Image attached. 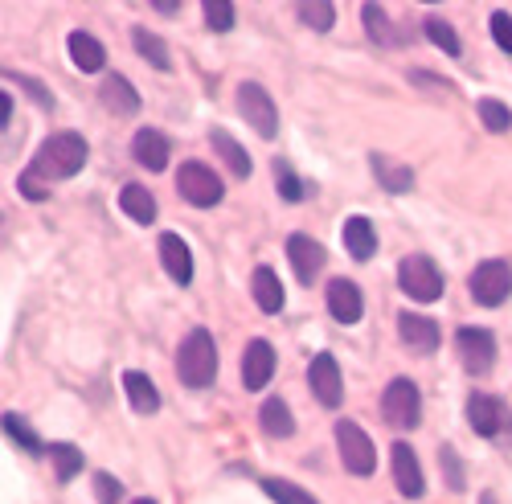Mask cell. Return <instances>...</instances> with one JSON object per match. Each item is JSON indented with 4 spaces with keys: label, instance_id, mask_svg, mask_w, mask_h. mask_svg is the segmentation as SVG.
I'll use <instances>...</instances> for the list:
<instances>
[{
    "label": "cell",
    "instance_id": "1",
    "mask_svg": "<svg viewBox=\"0 0 512 504\" xmlns=\"http://www.w3.org/2000/svg\"><path fill=\"white\" fill-rule=\"evenodd\" d=\"M87 156H91V148H87V140H82L78 132H58V136H50L46 144L37 148V156L29 160V168L17 177V189L29 201L50 197V185H41V181H66V177L82 173Z\"/></svg>",
    "mask_w": 512,
    "mask_h": 504
},
{
    "label": "cell",
    "instance_id": "2",
    "mask_svg": "<svg viewBox=\"0 0 512 504\" xmlns=\"http://www.w3.org/2000/svg\"><path fill=\"white\" fill-rule=\"evenodd\" d=\"M177 377L189 390H205L218 377V345H213L209 328H193L177 349Z\"/></svg>",
    "mask_w": 512,
    "mask_h": 504
},
{
    "label": "cell",
    "instance_id": "3",
    "mask_svg": "<svg viewBox=\"0 0 512 504\" xmlns=\"http://www.w3.org/2000/svg\"><path fill=\"white\" fill-rule=\"evenodd\" d=\"M398 287L414 304H435L447 291V279H443V271L431 255H406L398 263Z\"/></svg>",
    "mask_w": 512,
    "mask_h": 504
},
{
    "label": "cell",
    "instance_id": "4",
    "mask_svg": "<svg viewBox=\"0 0 512 504\" xmlns=\"http://www.w3.org/2000/svg\"><path fill=\"white\" fill-rule=\"evenodd\" d=\"M381 418L394 427V431H414L422 423V394L410 377H394L381 394Z\"/></svg>",
    "mask_w": 512,
    "mask_h": 504
},
{
    "label": "cell",
    "instance_id": "5",
    "mask_svg": "<svg viewBox=\"0 0 512 504\" xmlns=\"http://www.w3.org/2000/svg\"><path fill=\"white\" fill-rule=\"evenodd\" d=\"M177 193H181L189 205H197V209H213V205L226 197V185H222V177L213 173L209 164L185 160L181 173H177Z\"/></svg>",
    "mask_w": 512,
    "mask_h": 504
},
{
    "label": "cell",
    "instance_id": "6",
    "mask_svg": "<svg viewBox=\"0 0 512 504\" xmlns=\"http://www.w3.org/2000/svg\"><path fill=\"white\" fill-rule=\"evenodd\" d=\"M336 451H340V464H345L353 476H373V468H377V447H373V439L353 423V418H340V423H336Z\"/></svg>",
    "mask_w": 512,
    "mask_h": 504
},
{
    "label": "cell",
    "instance_id": "7",
    "mask_svg": "<svg viewBox=\"0 0 512 504\" xmlns=\"http://www.w3.org/2000/svg\"><path fill=\"white\" fill-rule=\"evenodd\" d=\"M238 111L246 115V123L263 140L279 136V111H275V99L267 95L263 82H242V87H238Z\"/></svg>",
    "mask_w": 512,
    "mask_h": 504
},
{
    "label": "cell",
    "instance_id": "8",
    "mask_svg": "<svg viewBox=\"0 0 512 504\" xmlns=\"http://www.w3.org/2000/svg\"><path fill=\"white\" fill-rule=\"evenodd\" d=\"M455 349H459V361L472 377H484L492 373L496 365V336L488 328H476V324H463L455 332Z\"/></svg>",
    "mask_w": 512,
    "mask_h": 504
},
{
    "label": "cell",
    "instance_id": "9",
    "mask_svg": "<svg viewBox=\"0 0 512 504\" xmlns=\"http://www.w3.org/2000/svg\"><path fill=\"white\" fill-rule=\"evenodd\" d=\"M472 300L484 304V308H500L508 296H512V267L504 259H488L472 271Z\"/></svg>",
    "mask_w": 512,
    "mask_h": 504
},
{
    "label": "cell",
    "instance_id": "10",
    "mask_svg": "<svg viewBox=\"0 0 512 504\" xmlns=\"http://www.w3.org/2000/svg\"><path fill=\"white\" fill-rule=\"evenodd\" d=\"M308 386L316 394V402L324 410H336L340 402H345V377H340V365L332 353H316L312 365H308Z\"/></svg>",
    "mask_w": 512,
    "mask_h": 504
},
{
    "label": "cell",
    "instance_id": "11",
    "mask_svg": "<svg viewBox=\"0 0 512 504\" xmlns=\"http://www.w3.org/2000/svg\"><path fill=\"white\" fill-rule=\"evenodd\" d=\"M467 427H472L476 435H484V439H496L512 427V414L496 394H472L467 398Z\"/></svg>",
    "mask_w": 512,
    "mask_h": 504
},
{
    "label": "cell",
    "instance_id": "12",
    "mask_svg": "<svg viewBox=\"0 0 512 504\" xmlns=\"http://www.w3.org/2000/svg\"><path fill=\"white\" fill-rule=\"evenodd\" d=\"M275 377V345L267 336H254L242 353V386L254 394V390H267V382Z\"/></svg>",
    "mask_w": 512,
    "mask_h": 504
},
{
    "label": "cell",
    "instance_id": "13",
    "mask_svg": "<svg viewBox=\"0 0 512 504\" xmlns=\"http://www.w3.org/2000/svg\"><path fill=\"white\" fill-rule=\"evenodd\" d=\"M324 259H328L324 246L312 234H291L287 238V263H291V271H295L300 283H312L324 271Z\"/></svg>",
    "mask_w": 512,
    "mask_h": 504
},
{
    "label": "cell",
    "instance_id": "14",
    "mask_svg": "<svg viewBox=\"0 0 512 504\" xmlns=\"http://www.w3.org/2000/svg\"><path fill=\"white\" fill-rule=\"evenodd\" d=\"M398 336L402 345L418 357H431L439 349V324L431 316H418V312H402L398 316Z\"/></svg>",
    "mask_w": 512,
    "mask_h": 504
},
{
    "label": "cell",
    "instance_id": "15",
    "mask_svg": "<svg viewBox=\"0 0 512 504\" xmlns=\"http://www.w3.org/2000/svg\"><path fill=\"white\" fill-rule=\"evenodd\" d=\"M324 300H328L332 320H340V324H357L365 316V296H361V287L353 279H332Z\"/></svg>",
    "mask_w": 512,
    "mask_h": 504
},
{
    "label": "cell",
    "instance_id": "16",
    "mask_svg": "<svg viewBox=\"0 0 512 504\" xmlns=\"http://www.w3.org/2000/svg\"><path fill=\"white\" fill-rule=\"evenodd\" d=\"M390 464H394V484L406 500H418L426 492V480H422V464H418V455L410 443H394L390 451Z\"/></svg>",
    "mask_w": 512,
    "mask_h": 504
},
{
    "label": "cell",
    "instance_id": "17",
    "mask_svg": "<svg viewBox=\"0 0 512 504\" xmlns=\"http://www.w3.org/2000/svg\"><path fill=\"white\" fill-rule=\"evenodd\" d=\"M160 263H164V271L173 283H181V287L193 283V250L181 234H173V230L160 234Z\"/></svg>",
    "mask_w": 512,
    "mask_h": 504
},
{
    "label": "cell",
    "instance_id": "18",
    "mask_svg": "<svg viewBox=\"0 0 512 504\" xmlns=\"http://www.w3.org/2000/svg\"><path fill=\"white\" fill-rule=\"evenodd\" d=\"M250 296H254V304H259L263 316H279L283 304H287V291H283V283H279V275H275L271 267H254V275H250Z\"/></svg>",
    "mask_w": 512,
    "mask_h": 504
},
{
    "label": "cell",
    "instance_id": "19",
    "mask_svg": "<svg viewBox=\"0 0 512 504\" xmlns=\"http://www.w3.org/2000/svg\"><path fill=\"white\" fill-rule=\"evenodd\" d=\"M99 99H103V107H107V111H115L119 119L140 115V95H136V87H132V82H127L123 74H107V78H103Z\"/></svg>",
    "mask_w": 512,
    "mask_h": 504
},
{
    "label": "cell",
    "instance_id": "20",
    "mask_svg": "<svg viewBox=\"0 0 512 504\" xmlns=\"http://www.w3.org/2000/svg\"><path fill=\"white\" fill-rule=\"evenodd\" d=\"M66 46H70V62H74L82 74H99V70L107 66V50H103V41H99V37H91L87 29H74Z\"/></svg>",
    "mask_w": 512,
    "mask_h": 504
},
{
    "label": "cell",
    "instance_id": "21",
    "mask_svg": "<svg viewBox=\"0 0 512 504\" xmlns=\"http://www.w3.org/2000/svg\"><path fill=\"white\" fill-rule=\"evenodd\" d=\"M132 156H136L140 168H148V173H164L168 168V140L156 128H140L132 136Z\"/></svg>",
    "mask_w": 512,
    "mask_h": 504
},
{
    "label": "cell",
    "instance_id": "22",
    "mask_svg": "<svg viewBox=\"0 0 512 504\" xmlns=\"http://www.w3.org/2000/svg\"><path fill=\"white\" fill-rule=\"evenodd\" d=\"M340 242H345V250H349L357 263H369V259L377 255V230H373V222L361 218V214L340 226Z\"/></svg>",
    "mask_w": 512,
    "mask_h": 504
},
{
    "label": "cell",
    "instance_id": "23",
    "mask_svg": "<svg viewBox=\"0 0 512 504\" xmlns=\"http://www.w3.org/2000/svg\"><path fill=\"white\" fill-rule=\"evenodd\" d=\"M369 168H373L377 185L386 189V193H406V189H414V168H410V164H394L390 156L373 152V156H369Z\"/></svg>",
    "mask_w": 512,
    "mask_h": 504
},
{
    "label": "cell",
    "instance_id": "24",
    "mask_svg": "<svg viewBox=\"0 0 512 504\" xmlns=\"http://www.w3.org/2000/svg\"><path fill=\"white\" fill-rule=\"evenodd\" d=\"M123 390H127V402H132L136 414H156V410H160V390L152 386L148 373L127 369V373H123Z\"/></svg>",
    "mask_w": 512,
    "mask_h": 504
},
{
    "label": "cell",
    "instance_id": "25",
    "mask_svg": "<svg viewBox=\"0 0 512 504\" xmlns=\"http://www.w3.org/2000/svg\"><path fill=\"white\" fill-rule=\"evenodd\" d=\"M119 209L132 222H140V226H152L156 222V197L144 185H123L119 189Z\"/></svg>",
    "mask_w": 512,
    "mask_h": 504
},
{
    "label": "cell",
    "instance_id": "26",
    "mask_svg": "<svg viewBox=\"0 0 512 504\" xmlns=\"http://www.w3.org/2000/svg\"><path fill=\"white\" fill-rule=\"evenodd\" d=\"M209 144H213V152H218L222 160H226V168L234 177H250V168H254V160L246 156V148L230 136V132H222V128H213L209 132Z\"/></svg>",
    "mask_w": 512,
    "mask_h": 504
},
{
    "label": "cell",
    "instance_id": "27",
    "mask_svg": "<svg viewBox=\"0 0 512 504\" xmlns=\"http://www.w3.org/2000/svg\"><path fill=\"white\" fill-rule=\"evenodd\" d=\"M132 46L140 50V58H144L148 66H156V70H173V54H168L164 37H156L152 29L136 25V29H132Z\"/></svg>",
    "mask_w": 512,
    "mask_h": 504
},
{
    "label": "cell",
    "instance_id": "28",
    "mask_svg": "<svg viewBox=\"0 0 512 504\" xmlns=\"http://www.w3.org/2000/svg\"><path fill=\"white\" fill-rule=\"evenodd\" d=\"M259 423H263V431H267L271 439H287V435H295V418H291V406H287L283 398H267V402H263Z\"/></svg>",
    "mask_w": 512,
    "mask_h": 504
},
{
    "label": "cell",
    "instance_id": "29",
    "mask_svg": "<svg viewBox=\"0 0 512 504\" xmlns=\"http://www.w3.org/2000/svg\"><path fill=\"white\" fill-rule=\"evenodd\" d=\"M361 21H365V33L377 41V46L381 50H386V46H398V33H394V25H390V17H386V9H381V5H361Z\"/></svg>",
    "mask_w": 512,
    "mask_h": 504
},
{
    "label": "cell",
    "instance_id": "30",
    "mask_svg": "<svg viewBox=\"0 0 512 504\" xmlns=\"http://www.w3.org/2000/svg\"><path fill=\"white\" fill-rule=\"evenodd\" d=\"M271 173H275V189H279V197L291 201V205H300V201L312 193V185H304V177H295V168H291L287 160H275V164H271Z\"/></svg>",
    "mask_w": 512,
    "mask_h": 504
},
{
    "label": "cell",
    "instance_id": "31",
    "mask_svg": "<svg viewBox=\"0 0 512 504\" xmlns=\"http://www.w3.org/2000/svg\"><path fill=\"white\" fill-rule=\"evenodd\" d=\"M422 33L431 37V46H439L447 58H459V54H463V41H459V33H455V29H451L443 17H426V21H422Z\"/></svg>",
    "mask_w": 512,
    "mask_h": 504
},
{
    "label": "cell",
    "instance_id": "32",
    "mask_svg": "<svg viewBox=\"0 0 512 504\" xmlns=\"http://www.w3.org/2000/svg\"><path fill=\"white\" fill-rule=\"evenodd\" d=\"M50 459H54V476L62 484H70L82 472V451L74 443H50Z\"/></svg>",
    "mask_w": 512,
    "mask_h": 504
},
{
    "label": "cell",
    "instance_id": "33",
    "mask_svg": "<svg viewBox=\"0 0 512 504\" xmlns=\"http://www.w3.org/2000/svg\"><path fill=\"white\" fill-rule=\"evenodd\" d=\"M263 492L275 500V504H320L312 492H304L300 484H287V480H275V476H267L263 480Z\"/></svg>",
    "mask_w": 512,
    "mask_h": 504
},
{
    "label": "cell",
    "instance_id": "34",
    "mask_svg": "<svg viewBox=\"0 0 512 504\" xmlns=\"http://www.w3.org/2000/svg\"><path fill=\"white\" fill-rule=\"evenodd\" d=\"M476 115H480V123L488 132H508L512 128V111H508V103H500V99H480L476 103Z\"/></svg>",
    "mask_w": 512,
    "mask_h": 504
},
{
    "label": "cell",
    "instance_id": "35",
    "mask_svg": "<svg viewBox=\"0 0 512 504\" xmlns=\"http://www.w3.org/2000/svg\"><path fill=\"white\" fill-rule=\"evenodd\" d=\"M201 13H205V25L213 33H230L234 29V5H230V0H205Z\"/></svg>",
    "mask_w": 512,
    "mask_h": 504
},
{
    "label": "cell",
    "instance_id": "36",
    "mask_svg": "<svg viewBox=\"0 0 512 504\" xmlns=\"http://www.w3.org/2000/svg\"><path fill=\"white\" fill-rule=\"evenodd\" d=\"M300 21L312 25V29H320V33H328V29L336 25V9L328 5V0H316V5H300Z\"/></svg>",
    "mask_w": 512,
    "mask_h": 504
},
{
    "label": "cell",
    "instance_id": "37",
    "mask_svg": "<svg viewBox=\"0 0 512 504\" xmlns=\"http://www.w3.org/2000/svg\"><path fill=\"white\" fill-rule=\"evenodd\" d=\"M439 464H443L447 488H451V492H463V488H467V480H463V464H459V455H455V447H451V443H443V447H439Z\"/></svg>",
    "mask_w": 512,
    "mask_h": 504
},
{
    "label": "cell",
    "instance_id": "38",
    "mask_svg": "<svg viewBox=\"0 0 512 504\" xmlns=\"http://www.w3.org/2000/svg\"><path fill=\"white\" fill-rule=\"evenodd\" d=\"M5 435H9V439H13L17 447H21V451H33V455L41 451V439H37V435H33V431H29L25 423H21V418H17L13 410L5 414Z\"/></svg>",
    "mask_w": 512,
    "mask_h": 504
},
{
    "label": "cell",
    "instance_id": "39",
    "mask_svg": "<svg viewBox=\"0 0 512 504\" xmlns=\"http://www.w3.org/2000/svg\"><path fill=\"white\" fill-rule=\"evenodd\" d=\"M488 25H492V41H496V46H500V50L512 58V17H508L504 9H496Z\"/></svg>",
    "mask_w": 512,
    "mask_h": 504
},
{
    "label": "cell",
    "instance_id": "40",
    "mask_svg": "<svg viewBox=\"0 0 512 504\" xmlns=\"http://www.w3.org/2000/svg\"><path fill=\"white\" fill-rule=\"evenodd\" d=\"M95 496H99V504H123V484L111 472H99L95 476Z\"/></svg>",
    "mask_w": 512,
    "mask_h": 504
},
{
    "label": "cell",
    "instance_id": "41",
    "mask_svg": "<svg viewBox=\"0 0 512 504\" xmlns=\"http://www.w3.org/2000/svg\"><path fill=\"white\" fill-rule=\"evenodd\" d=\"M17 82H21V87H25L29 95H33V103H37V107H46V111H54V95H50L46 87H41V82H37V78H29V74H17Z\"/></svg>",
    "mask_w": 512,
    "mask_h": 504
},
{
    "label": "cell",
    "instance_id": "42",
    "mask_svg": "<svg viewBox=\"0 0 512 504\" xmlns=\"http://www.w3.org/2000/svg\"><path fill=\"white\" fill-rule=\"evenodd\" d=\"M9 119H13V99H9V95H0V123L9 128Z\"/></svg>",
    "mask_w": 512,
    "mask_h": 504
},
{
    "label": "cell",
    "instance_id": "43",
    "mask_svg": "<svg viewBox=\"0 0 512 504\" xmlns=\"http://www.w3.org/2000/svg\"><path fill=\"white\" fill-rule=\"evenodd\" d=\"M152 9H156V13H164V17H168V13H181V5H177V0H156Z\"/></svg>",
    "mask_w": 512,
    "mask_h": 504
},
{
    "label": "cell",
    "instance_id": "44",
    "mask_svg": "<svg viewBox=\"0 0 512 504\" xmlns=\"http://www.w3.org/2000/svg\"><path fill=\"white\" fill-rule=\"evenodd\" d=\"M484 504H496V496H492V492H484Z\"/></svg>",
    "mask_w": 512,
    "mask_h": 504
},
{
    "label": "cell",
    "instance_id": "45",
    "mask_svg": "<svg viewBox=\"0 0 512 504\" xmlns=\"http://www.w3.org/2000/svg\"><path fill=\"white\" fill-rule=\"evenodd\" d=\"M136 504H156V500H148V496H140V500H136Z\"/></svg>",
    "mask_w": 512,
    "mask_h": 504
}]
</instances>
